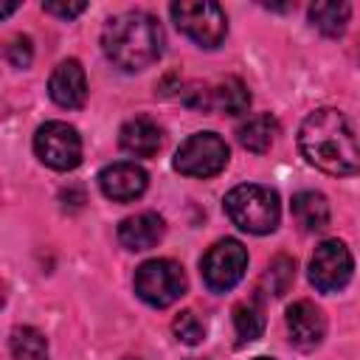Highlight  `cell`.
<instances>
[{"label": "cell", "instance_id": "6da1fadb", "mask_svg": "<svg viewBox=\"0 0 360 360\" xmlns=\"http://www.w3.org/2000/svg\"><path fill=\"white\" fill-rule=\"evenodd\" d=\"M301 155L326 174H357L360 172V143L335 107H321L309 112L298 129Z\"/></svg>", "mask_w": 360, "mask_h": 360}, {"label": "cell", "instance_id": "7a4b0ae2", "mask_svg": "<svg viewBox=\"0 0 360 360\" xmlns=\"http://www.w3.org/2000/svg\"><path fill=\"white\" fill-rule=\"evenodd\" d=\"M104 56L121 70H143L163 53V28L146 11H124L107 20L101 31Z\"/></svg>", "mask_w": 360, "mask_h": 360}, {"label": "cell", "instance_id": "3957f363", "mask_svg": "<svg viewBox=\"0 0 360 360\" xmlns=\"http://www.w3.org/2000/svg\"><path fill=\"white\" fill-rule=\"evenodd\" d=\"M225 214L236 228L248 233H256V236L270 233L276 231L281 217L278 194L259 183H242L225 194Z\"/></svg>", "mask_w": 360, "mask_h": 360}, {"label": "cell", "instance_id": "277c9868", "mask_svg": "<svg viewBox=\"0 0 360 360\" xmlns=\"http://www.w3.org/2000/svg\"><path fill=\"white\" fill-rule=\"evenodd\" d=\"M172 20L177 31L194 39L200 48H217L228 34V17L219 3L211 0H180L172 3Z\"/></svg>", "mask_w": 360, "mask_h": 360}, {"label": "cell", "instance_id": "5b68a950", "mask_svg": "<svg viewBox=\"0 0 360 360\" xmlns=\"http://www.w3.org/2000/svg\"><path fill=\"white\" fill-rule=\"evenodd\" d=\"M135 292L155 309L172 307L186 292V273L174 259H149L135 270Z\"/></svg>", "mask_w": 360, "mask_h": 360}, {"label": "cell", "instance_id": "8992f818", "mask_svg": "<svg viewBox=\"0 0 360 360\" xmlns=\"http://www.w3.org/2000/svg\"><path fill=\"white\" fill-rule=\"evenodd\" d=\"M228 143L217 132H194L174 152V169L186 177H214L228 163Z\"/></svg>", "mask_w": 360, "mask_h": 360}, {"label": "cell", "instance_id": "52a82bcc", "mask_svg": "<svg viewBox=\"0 0 360 360\" xmlns=\"http://www.w3.org/2000/svg\"><path fill=\"white\" fill-rule=\"evenodd\" d=\"M34 152L45 166L70 172L82 163V138L76 127L65 121H45L34 135Z\"/></svg>", "mask_w": 360, "mask_h": 360}, {"label": "cell", "instance_id": "ba28073f", "mask_svg": "<svg viewBox=\"0 0 360 360\" xmlns=\"http://www.w3.org/2000/svg\"><path fill=\"white\" fill-rule=\"evenodd\" d=\"M202 281L214 292H228L236 287L248 270V250L239 239H219L208 248V253L200 262Z\"/></svg>", "mask_w": 360, "mask_h": 360}, {"label": "cell", "instance_id": "9c48e42d", "mask_svg": "<svg viewBox=\"0 0 360 360\" xmlns=\"http://www.w3.org/2000/svg\"><path fill=\"white\" fill-rule=\"evenodd\" d=\"M354 270L352 253L340 239H323L309 259V281L321 292H338L349 284Z\"/></svg>", "mask_w": 360, "mask_h": 360}, {"label": "cell", "instance_id": "30bf717a", "mask_svg": "<svg viewBox=\"0 0 360 360\" xmlns=\"http://www.w3.org/2000/svg\"><path fill=\"white\" fill-rule=\"evenodd\" d=\"M146 172L138 166V163H129V160H118V163H110L98 172V186H101V194L112 202H132L138 200L143 191H146Z\"/></svg>", "mask_w": 360, "mask_h": 360}, {"label": "cell", "instance_id": "8fae6325", "mask_svg": "<svg viewBox=\"0 0 360 360\" xmlns=\"http://www.w3.org/2000/svg\"><path fill=\"white\" fill-rule=\"evenodd\" d=\"M48 93L59 107L76 110L84 104L87 98V76L84 68L76 59H65L53 68L51 79H48Z\"/></svg>", "mask_w": 360, "mask_h": 360}, {"label": "cell", "instance_id": "7c38bea8", "mask_svg": "<svg viewBox=\"0 0 360 360\" xmlns=\"http://www.w3.org/2000/svg\"><path fill=\"white\" fill-rule=\"evenodd\" d=\"M287 332L298 349H315L323 340L326 318L312 301H295L287 309Z\"/></svg>", "mask_w": 360, "mask_h": 360}, {"label": "cell", "instance_id": "4fadbf2b", "mask_svg": "<svg viewBox=\"0 0 360 360\" xmlns=\"http://www.w3.org/2000/svg\"><path fill=\"white\" fill-rule=\"evenodd\" d=\"M163 231H166V225H163V219L155 211H141L135 217L121 219L118 242L127 250H149V248H155L163 239Z\"/></svg>", "mask_w": 360, "mask_h": 360}, {"label": "cell", "instance_id": "5bb4252c", "mask_svg": "<svg viewBox=\"0 0 360 360\" xmlns=\"http://www.w3.org/2000/svg\"><path fill=\"white\" fill-rule=\"evenodd\" d=\"M118 143H121L124 152H129L135 158H152L160 149V143H163V132H160V127L152 118L135 115V118H129L121 127Z\"/></svg>", "mask_w": 360, "mask_h": 360}, {"label": "cell", "instance_id": "9a60e30c", "mask_svg": "<svg viewBox=\"0 0 360 360\" xmlns=\"http://www.w3.org/2000/svg\"><path fill=\"white\" fill-rule=\"evenodd\" d=\"M292 217L309 233L323 231L329 225V202L318 191H298L292 197Z\"/></svg>", "mask_w": 360, "mask_h": 360}, {"label": "cell", "instance_id": "2e32d148", "mask_svg": "<svg viewBox=\"0 0 360 360\" xmlns=\"http://www.w3.org/2000/svg\"><path fill=\"white\" fill-rule=\"evenodd\" d=\"M278 135V121L270 115V112H259V115H250L239 129H236V138L245 149L250 152H267L273 146Z\"/></svg>", "mask_w": 360, "mask_h": 360}, {"label": "cell", "instance_id": "e0dca14e", "mask_svg": "<svg viewBox=\"0 0 360 360\" xmlns=\"http://www.w3.org/2000/svg\"><path fill=\"white\" fill-rule=\"evenodd\" d=\"M248 104H250V93L239 79H225L211 87V110L239 115L248 110Z\"/></svg>", "mask_w": 360, "mask_h": 360}, {"label": "cell", "instance_id": "ac0fdd59", "mask_svg": "<svg viewBox=\"0 0 360 360\" xmlns=\"http://www.w3.org/2000/svg\"><path fill=\"white\" fill-rule=\"evenodd\" d=\"M349 3H312L309 6V20L312 25L326 34V37H338L346 31V22H349Z\"/></svg>", "mask_w": 360, "mask_h": 360}, {"label": "cell", "instance_id": "d6986e66", "mask_svg": "<svg viewBox=\"0 0 360 360\" xmlns=\"http://www.w3.org/2000/svg\"><path fill=\"white\" fill-rule=\"evenodd\" d=\"M233 329L239 343H253L256 338H262L264 332V312L259 307V301H242L233 307Z\"/></svg>", "mask_w": 360, "mask_h": 360}, {"label": "cell", "instance_id": "ffe728a7", "mask_svg": "<svg viewBox=\"0 0 360 360\" xmlns=\"http://www.w3.org/2000/svg\"><path fill=\"white\" fill-rule=\"evenodd\" d=\"M11 357L14 360H48V340L34 326H17L11 332Z\"/></svg>", "mask_w": 360, "mask_h": 360}, {"label": "cell", "instance_id": "44dd1931", "mask_svg": "<svg viewBox=\"0 0 360 360\" xmlns=\"http://www.w3.org/2000/svg\"><path fill=\"white\" fill-rule=\"evenodd\" d=\"M172 329H174V338H177L180 343H186V346H197V343H202V338H205V323H202V321L197 318V312H191V309L180 312V315L174 318Z\"/></svg>", "mask_w": 360, "mask_h": 360}, {"label": "cell", "instance_id": "7402d4cb", "mask_svg": "<svg viewBox=\"0 0 360 360\" xmlns=\"http://www.w3.org/2000/svg\"><path fill=\"white\" fill-rule=\"evenodd\" d=\"M292 276H295V264H292L287 256H278V259L267 267V281H270L273 295H281V292L290 287Z\"/></svg>", "mask_w": 360, "mask_h": 360}, {"label": "cell", "instance_id": "603a6c76", "mask_svg": "<svg viewBox=\"0 0 360 360\" xmlns=\"http://www.w3.org/2000/svg\"><path fill=\"white\" fill-rule=\"evenodd\" d=\"M31 39L28 37H14L8 45H6V56L14 68H28L31 65Z\"/></svg>", "mask_w": 360, "mask_h": 360}, {"label": "cell", "instance_id": "cb8c5ba5", "mask_svg": "<svg viewBox=\"0 0 360 360\" xmlns=\"http://www.w3.org/2000/svg\"><path fill=\"white\" fill-rule=\"evenodd\" d=\"M42 8H45L48 14H56V17L70 20V17L82 14V11L87 8V3H42Z\"/></svg>", "mask_w": 360, "mask_h": 360}, {"label": "cell", "instance_id": "d4e9b609", "mask_svg": "<svg viewBox=\"0 0 360 360\" xmlns=\"http://www.w3.org/2000/svg\"><path fill=\"white\" fill-rule=\"evenodd\" d=\"M124 360H143V357H124Z\"/></svg>", "mask_w": 360, "mask_h": 360}, {"label": "cell", "instance_id": "484cf974", "mask_svg": "<svg viewBox=\"0 0 360 360\" xmlns=\"http://www.w3.org/2000/svg\"><path fill=\"white\" fill-rule=\"evenodd\" d=\"M256 360H273V357H256Z\"/></svg>", "mask_w": 360, "mask_h": 360}]
</instances>
